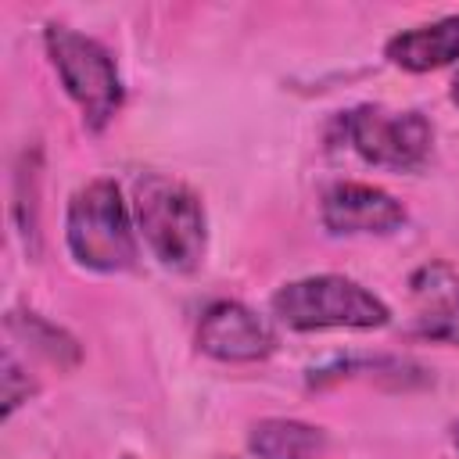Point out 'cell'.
Segmentation results:
<instances>
[{
  "mask_svg": "<svg viewBox=\"0 0 459 459\" xmlns=\"http://www.w3.org/2000/svg\"><path fill=\"white\" fill-rule=\"evenodd\" d=\"M136 226L154 251V258L165 269L190 273L204 258L208 230H204V208L190 186L179 179L147 172L136 179Z\"/></svg>",
  "mask_w": 459,
  "mask_h": 459,
  "instance_id": "cell-1",
  "label": "cell"
},
{
  "mask_svg": "<svg viewBox=\"0 0 459 459\" xmlns=\"http://www.w3.org/2000/svg\"><path fill=\"white\" fill-rule=\"evenodd\" d=\"M65 240L72 258L93 273H126L136 265V233L115 179H90L72 194Z\"/></svg>",
  "mask_w": 459,
  "mask_h": 459,
  "instance_id": "cell-2",
  "label": "cell"
},
{
  "mask_svg": "<svg viewBox=\"0 0 459 459\" xmlns=\"http://www.w3.org/2000/svg\"><path fill=\"white\" fill-rule=\"evenodd\" d=\"M273 312L290 330H373L387 326V305L348 276H305L273 294Z\"/></svg>",
  "mask_w": 459,
  "mask_h": 459,
  "instance_id": "cell-3",
  "label": "cell"
},
{
  "mask_svg": "<svg viewBox=\"0 0 459 459\" xmlns=\"http://www.w3.org/2000/svg\"><path fill=\"white\" fill-rule=\"evenodd\" d=\"M43 47L50 54V65H54L65 93L79 104L86 129L100 133L115 118V111L122 108V97H126L115 57L97 39H90L68 25H57V22H50L43 29Z\"/></svg>",
  "mask_w": 459,
  "mask_h": 459,
  "instance_id": "cell-4",
  "label": "cell"
},
{
  "mask_svg": "<svg viewBox=\"0 0 459 459\" xmlns=\"http://www.w3.org/2000/svg\"><path fill=\"white\" fill-rule=\"evenodd\" d=\"M341 129L351 151L373 169L416 172L427 165L434 151V126L420 111H391L380 104H359L341 115Z\"/></svg>",
  "mask_w": 459,
  "mask_h": 459,
  "instance_id": "cell-5",
  "label": "cell"
},
{
  "mask_svg": "<svg viewBox=\"0 0 459 459\" xmlns=\"http://www.w3.org/2000/svg\"><path fill=\"white\" fill-rule=\"evenodd\" d=\"M323 226L337 237H384L405 226V208L373 183H333L323 194Z\"/></svg>",
  "mask_w": 459,
  "mask_h": 459,
  "instance_id": "cell-6",
  "label": "cell"
},
{
  "mask_svg": "<svg viewBox=\"0 0 459 459\" xmlns=\"http://www.w3.org/2000/svg\"><path fill=\"white\" fill-rule=\"evenodd\" d=\"M197 344L219 362H258L273 355V326L240 301H212L197 323Z\"/></svg>",
  "mask_w": 459,
  "mask_h": 459,
  "instance_id": "cell-7",
  "label": "cell"
},
{
  "mask_svg": "<svg viewBox=\"0 0 459 459\" xmlns=\"http://www.w3.org/2000/svg\"><path fill=\"white\" fill-rule=\"evenodd\" d=\"M412 294L420 301L416 333L441 344H459V280L445 265H427L412 280Z\"/></svg>",
  "mask_w": 459,
  "mask_h": 459,
  "instance_id": "cell-8",
  "label": "cell"
},
{
  "mask_svg": "<svg viewBox=\"0 0 459 459\" xmlns=\"http://www.w3.org/2000/svg\"><path fill=\"white\" fill-rule=\"evenodd\" d=\"M384 54L391 65L405 72H434V68L459 61V14L430 22V25L402 29L398 36L387 39Z\"/></svg>",
  "mask_w": 459,
  "mask_h": 459,
  "instance_id": "cell-9",
  "label": "cell"
},
{
  "mask_svg": "<svg viewBox=\"0 0 459 459\" xmlns=\"http://www.w3.org/2000/svg\"><path fill=\"white\" fill-rule=\"evenodd\" d=\"M247 448L258 459H319L326 452V434L301 420H258L247 434Z\"/></svg>",
  "mask_w": 459,
  "mask_h": 459,
  "instance_id": "cell-10",
  "label": "cell"
},
{
  "mask_svg": "<svg viewBox=\"0 0 459 459\" xmlns=\"http://www.w3.org/2000/svg\"><path fill=\"white\" fill-rule=\"evenodd\" d=\"M7 330L25 341L32 351H39L47 362L61 366V369H72L79 362V341L72 333H65L61 326H54L50 319L36 316V312H7Z\"/></svg>",
  "mask_w": 459,
  "mask_h": 459,
  "instance_id": "cell-11",
  "label": "cell"
},
{
  "mask_svg": "<svg viewBox=\"0 0 459 459\" xmlns=\"http://www.w3.org/2000/svg\"><path fill=\"white\" fill-rule=\"evenodd\" d=\"M36 183H39V169L36 161H22L18 169V190H14V215H18V230L25 240L29 255H39V219H36Z\"/></svg>",
  "mask_w": 459,
  "mask_h": 459,
  "instance_id": "cell-12",
  "label": "cell"
},
{
  "mask_svg": "<svg viewBox=\"0 0 459 459\" xmlns=\"http://www.w3.org/2000/svg\"><path fill=\"white\" fill-rule=\"evenodd\" d=\"M32 394V380L22 373V366L14 362V355H4V416H11L22 402H29Z\"/></svg>",
  "mask_w": 459,
  "mask_h": 459,
  "instance_id": "cell-13",
  "label": "cell"
},
{
  "mask_svg": "<svg viewBox=\"0 0 459 459\" xmlns=\"http://www.w3.org/2000/svg\"><path fill=\"white\" fill-rule=\"evenodd\" d=\"M452 100L459 104V72H455V79H452Z\"/></svg>",
  "mask_w": 459,
  "mask_h": 459,
  "instance_id": "cell-14",
  "label": "cell"
},
{
  "mask_svg": "<svg viewBox=\"0 0 459 459\" xmlns=\"http://www.w3.org/2000/svg\"><path fill=\"white\" fill-rule=\"evenodd\" d=\"M452 437H455V445H459V423H455V430H452Z\"/></svg>",
  "mask_w": 459,
  "mask_h": 459,
  "instance_id": "cell-15",
  "label": "cell"
},
{
  "mask_svg": "<svg viewBox=\"0 0 459 459\" xmlns=\"http://www.w3.org/2000/svg\"><path fill=\"white\" fill-rule=\"evenodd\" d=\"M122 459H136V455H122Z\"/></svg>",
  "mask_w": 459,
  "mask_h": 459,
  "instance_id": "cell-16",
  "label": "cell"
}]
</instances>
